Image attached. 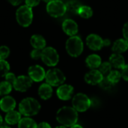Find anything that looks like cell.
<instances>
[{
	"mask_svg": "<svg viewBox=\"0 0 128 128\" xmlns=\"http://www.w3.org/2000/svg\"><path fill=\"white\" fill-rule=\"evenodd\" d=\"M56 117L60 125L70 128L78 122V112L73 106H62L57 111Z\"/></svg>",
	"mask_w": 128,
	"mask_h": 128,
	"instance_id": "obj_1",
	"label": "cell"
},
{
	"mask_svg": "<svg viewBox=\"0 0 128 128\" xmlns=\"http://www.w3.org/2000/svg\"><path fill=\"white\" fill-rule=\"evenodd\" d=\"M41 109L40 102L34 98H26L18 105V111L24 117H32L38 115Z\"/></svg>",
	"mask_w": 128,
	"mask_h": 128,
	"instance_id": "obj_2",
	"label": "cell"
},
{
	"mask_svg": "<svg viewBox=\"0 0 128 128\" xmlns=\"http://www.w3.org/2000/svg\"><path fill=\"white\" fill-rule=\"evenodd\" d=\"M65 48L67 52L71 57H78L82 54L84 45L82 39L79 36L74 35L68 39L65 44Z\"/></svg>",
	"mask_w": 128,
	"mask_h": 128,
	"instance_id": "obj_3",
	"label": "cell"
},
{
	"mask_svg": "<svg viewBox=\"0 0 128 128\" xmlns=\"http://www.w3.org/2000/svg\"><path fill=\"white\" fill-rule=\"evenodd\" d=\"M46 82L52 87H58L66 80L64 74L58 68H51L46 72Z\"/></svg>",
	"mask_w": 128,
	"mask_h": 128,
	"instance_id": "obj_4",
	"label": "cell"
},
{
	"mask_svg": "<svg viewBox=\"0 0 128 128\" xmlns=\"http://www.w3.org/2000/svg\"><path fill=\"white\" fill-rule=\"evenodd\" d=\"M17 22L22 27H28L31 25L33 20V12L32 8L26 4L20 6L16 12Z\"/></svg>",
	"mask_w": 128,
	"mask_h": 128,
	"instance_id": "obj_5",
	"label": "cell"
},
{
	"mask_svg": "<svg viewBox=\"0 0 128 128\" xmlns=\"http://www.w3.org/2000/svg\"><path fill=\"white\" fill-rule=\"evenodd\" d=\"M91 106V99L83 93H77L72 98V106L78 112H84L87 111Z\"/></svg>",
	"mask_w": 128,
	"mask_h": 128,
	"instance_id": "obj_6",
	"label": "cell"
},
{
	"mask_svg": "<svg viewBox=\"0 0 128 128\" xmlns=\"http://www.w3.org/2000/svg\"><path fill=\"white\" fill-rule=\"evenodd\" d=\"M40 59L46 65L55 67L59 62V55L56 49L52 46H47L42 50Z\"/></svg>",
	"mask_w": 128,
	"mask_h": 128,
	"instance_id": "obj_7",
	"label": "cell"
},
{
	"mask_svg": "<svg viewBox=\"0 0 128 128\" xmlns=\"http://www.w3.org/2000/svg\"><path fill=\"white\" fill-rule=\"evenodd\" d=\"M46 11L52 17H59L63 16L67 11L66 5L62 0H52L47 3Z\"/></svg>",
	"mask_w": 128,
	"mask_h": 128,
	"instance_id": "obj_8",
	"label": "cell"
},
{
	"mask_svg": "<svg viewBox=\"0 0 128 128\" xmlns=\"http://www.w3.org/2000/svg\"><path fill=\"white\" fill-rule=\"evenodd\" d=\"M86 44L92 50L98 51L104 46H107L110 44V40L103 39L100 36L96 34H91L86 38Z\"/></svg>",
	"mask_w": 128,
	"mask_h": 128,
	"instance_id": "obj_9",
	"label": "cell"
},
{
	"mask_svg": "<svg viewBox=\"0 0 128 128\" xmlns=\"http://www.w3.org/2000/svg\"><path fill=\"white\" fill-rule=\"evenodd\" d=\"M32 84L33 81L28 76L20 75L16 76V79L13 84V88L17 92H26L32 86Z\"/></svg>",
	"mask_w": 128,
	"mask_h": 128,
	"instance_id": "obj_10",
	"label": "cell"
},
{
	"mask_svg": "<svg viewBox=\"0 0 128 128\" xmlns=\"http://www.w3.org/2000/svg\"><path fill=\"white\" fill-rule=\"evenodd\" d=\"M28 76L30 77V79L35 82H42L44 80H45L46 76V71L43 67L38 64L32 65L28 69Z\"/></svg>",
	"mask_w": 128,
	"mask_h": 128,
	"instance_id": "obj_11",
	"label": "cell"
},
{
	"mask_svg": "<svg viewBox=\"0 0 128 128\" xmlns=\"http://www.w3.org/2000/svg\"><path fill=\"white\" fill-rule=\"evenodd\" d=\"M74 94V87L69 84H62L58 87L56 90V95L58 98L61 100H70Z\"/></svg>",
	"mask_w": 128,
	"mask_h": 128,
	"instance_id": "obj_12",
	"label": "cell"
},
{
	"mask_svg": "<svg viewBox=\"0 0 128 128\" xmlns=\"http://www.w3.org/2000/svg\"><path fill=\"white\" fill-rule=\"evenodd\" d=\"M104 78V76L97 69H92L86 74L84 76L85 81L89 85H99Z\"/></svg>",
	"mask_w": 128,
	"mask_h": 128,
	"instance_id": "obj_13",
	"label": "cell"
},
{
	"mask_svg": "<svg viewBox=\"0 0 128 128\" xmlns=\"http://www.w3.org/2000/svg\"><path fill=\"white\" fill-rule=\"evenodd\" d=\"M16 106V100L10 95H6L0 99V110L4 112L14 110Z\"/></svg>",
	"mask_w": 128,
	"mask_h": 128,
	"instance_id": "obj_14",
	"label": "cell"
},
{
	"mask_svg": "<svg viewBox=\"0 0 128 128\" xmlns=\"http://www.w3.org/2000/svg\"><path fill=\"white\" fill-rule=\"evenodd\" d=\"M62 29L70 37L74 36L78 32V25L74 20L71 19H67L62 23Z\"/></svg>",
	"mask_w": 128,
	"mask_h": 128,
	"instance_id": "obj_15",
	"label": "cell"
},
{
	"mask_svg": "<svg viewBox=\"0 0 128 128\" xmlns=\"http://www.w3.org/2000/svg\"><path fill=\"white\" fill-rule=\"evenodd\" d=\"M38 93L40 99L44 100H47L52 98L53 94V89L50 85L46 82H44L39 86Z\"/></svg>",
	"mask_w": 128,
	"mask_h": 128,
	"instance_id": "obj_16",
	"label": "cell"
},
{
	"mask_svg": "<svg viewBox=\"0 0 128 128\" xmlns=\"http://www.w3.org/2000/svg\"><path fill=\"white\" fill-rule=\"evenodd\" d=\"M21 118H22L21 113L19 111L14 110L7 112L4 116V120L8 125L13 126V125L18 124V123L20 122Z\"/></svg>",
	"mask_w": 128,
	"mask_h": 128,
	"instance_id": "obj_17",
	"label": "cell"
},
{
	"mask_svg": "<svg viewBox=\"0 0 128 128\" xmlns=\"http://www.w3.org/2000/svg\"><path fill=\"white\" fill-rule=\"evenodd\" d=\"M110 63L112 67L116 69H122L125 66V59L122 54L113 53L110 57Z\"/></svg>",
	"mask_w": 128,
	"mask_h": 128,
	"instance_id": "obj_18",
	"label": "cell"
},
{
	"mask_svg": "<svg viewBox=\"0 0 128 128\" xmlns=\"http://www.w3.org/2000/svg\"><path fill=\"white\" fill-rule=\"evenodd\" d=\"M112 50L114 53H123L128 50V41L124 38H120L116 40L112 47Z\"/></svg>",
	"mask_w": 128,
	"mask_h": 128,
	"instance_id": "obj_19",
	"label": "cell"
},
{
	"mask_svg": "<svg viewBox=\"0 0 128 128\" xmlns=\"http://www.w3.org/2000/svg\"><path fill=\"white\" fill-rule=\"evenodd\" d=\"M30 44L34 49L44 50L46 47V40L40 34H34L31 37Z\"/></svg>",
	"mask_w": 128,
	"mask_h": 128,
	"instance_id": "obj_20",
	"label": "cell"
},
{
	"mask_svg": "<svg viewBox=\"0 0 128 128\" xmlns=\"http://www.w3.org/2000/svg\"><path fill=\"white\" fill-rule=\"evenodd\" d=\"M86 63L87 66L91 69H97L100 67V64L102 63L101 58L100 56L97 54H92L89 55L86 59Z\"/></svg>",
	"mask_w": 128,
	"mask_h": 128,
	"instance_id": "obj_21",
	"label": "cell"
},
{
	"mask_svg": "<svg viewBox=\"0 0 128 128\" xmlns=\"http://www.w3.org/2000/svg\"><path fill=\"white\" fill-rule=\"evenodd\" d=\"M18 128H38L37 122L32 117H23L17 124Z\"/></svg>",
	"mask_w": 128,
	"mask_h": 128,
	"instance_id": "obj_22",
	"label": "cell"
},
{
	"mask_svg": "<svg viewBox=\"0 0 128 128\" xmlns=\"http://www.w3.org/2000/svg\"><path fill=\"white\" fill-rule=\"evenodd\" d=\"M65 5H66L67 11H69L70 13L74 14H78L79 10L82 6L81 3L77 0H70L68 2L65 4Z\"/></svg>",
	"mask_w": 128,
	"mask_h": 128,
	"instance_id": "obj_23",
	"label": "cell"
},
{
	"mask_svg": "<svg viewBox=\"0 0 128 128\" xmlns=\"http://www.w3.org/2000/svg\"><path fill=\"white\" fill-rule=\"evenodd\" d=\"M13 88V86L10 82L5 80L0 82V97L9 95V94L12 92Z\"/></svg>",
	"mask_w": 128,
	"mask_h": 128,
	"instance_id": "obj_24",
	"label": "cell"
},
{
	"mask_svg": "<svg viewBox=\"0 0 128 128\" xmlns=\"http://www.w3.org/2000/svg\"><path fill=\"white\" fill-rule=\"evenodd\" d=\"M107 79L112 83V84H116L119 82L120 80L122 79V73L119 72L118 70H112L110 73L106 76Z\"/></svg>",
	"mask_w": 128,
	"mask_h": 128,
	"instance_id": "obj_25",
	"label": "cell"
},
{
	"mask_svg": "<svg viewBox=\"0 0 128 128\" xmlns=\"http://www.w3.org/2000/svg\"><path fill=\"white\" fill-rule=\"evenodd\" d=\"M78 14L85 19H88L93 15V10L92 9L87 5H82L79 10Z\"/></svg>",
	"mask_w": 128,
	"mask_h": 128,
	"instance_id": "obj_26",
	"label": "cell"
},
{
	"mask_svg": "<svg viewBox=\"0 0 128 128\" xmlns=\"http://www.w3.org/2000/svg\"><path fill=\"white\" fill-rule=\"evenodd\" d=\"M10 64L6 60L0 59V78L4 77L10 72Z\"/></svg>",
	"mask_w": 128,
	"mask_h": 128,
	"instance_id": "obj_27",
	"label": "cell"
},
{
	"mask_svg": "<svg viewBox=\"0 0 128 128\" xmlns=\"http://www.w3.org/2000/svg\"><path fill=\"white\" fill-rule=\"evenodd\" d=\"M112 67L110 63V62H104L100 64V67L98 68H99L98 70L104 76H106L112 70Z\"/></svg>",
	"mask_w": 128,
	"mask_h": 128,
	"instance_id": "obj_28",
	"label": "cell"
},
{
	"mask_svg": "<svg viewBox=\"0 0 128 128\" xmlns=\"http://www.w3.org/2000/svg\"><path fill=\"white\" fill-rule=\"evenodd\" d=\"M100 85V87L104 90H110L111 89L113 86H114V84H112L108 79L106 76H104V78L103 79V80L100 82V83L99 84Z\"/></svg>",
	"mask_w": 128,
	"mask_h": 128,
	"instance_id": "obj_29",
	"label": "cell"
},
{
	"mask_svg": "<svg viewBox=\"0 0 128 128\" xmlns=\"http://www.w3.org/2000/svg\"><path fill=\"white\" fill-rule=\"evenodd\" d=\"M10 49L7 46H0V59L5 60L10 55Z\"/></svg>",
	"mask_w": 128,
	"mask_h": 128,
	"instance_id": "obj_30",
	"label": "cell"
},
{
	"mask_svg": "<svg viewBox=\"0 0 128 128\" xmlns=\"http://www.w3.org/2000/svg\"><path fill=\"white\" fill-rule=\"evenodd\" d=\"M42 50H38V49H34L31 53V58L34 60H38L41 58V55H42Z\"/></svg>",
	"mask_w": 128,
	"mask_h": 128,
	"instance_id": "obj_31",
	"label": "cell"
},
{
	"mask_svg": "<svg viewBox=\"0 0 128 128\" xmlns=\"http://www.w3.org/2000/svg\"><path fill=\"white\" fill-rule=\"evenodd\" d=\"M4 78V80H5V81L10 82V83L13 86L14 81H15L16 79V76L14 73H12V72H9L8 74H6V76H5Z\"/></svg>",
	"mask_w": 128,
	"mask_h": 128,
	"instance_id": "obj_32",
	"label": "cell"
},
{
	"mask_svg": "<svg viewBox=\"0 0 128 128\" xmlns=\"http://www.w3.org/2000/svg\"><path fill=\"white\" fill-rule=\"evenodd\" d=\"M122 78L128 82V64H125V66L122 69Z\"/></svg>",
	"mask_w": 128,
	"mask_h": 128,
	"instance_id": "obj_33",
	"label": "cell"
},
{
	"mask_svg": "<svg viewBox=\"0 0 128 128\" xmlns=\"http://www.w3.org/2000/svg\"><path fill=\"white\" fill-rule=\"evenodd\" d=\"M40 0H26V4L30 8L35 7L39 4Z\"/></svg>",
	"mask_w": 128,
	"mask_h": 128,
	"instance_id": "obj_34",
	"label": "cell"
},
{
	"mask_svg": "<svg viewBox=\"0 0 128 128\" xmlns=\"http://www.w3.org/2000/svg\"><path fill=\"white\" fill-rule=\"evenodd\" d=\"M122 32H123V35H124V39H125L127 41H128V22H126V23L124 25Z\"/></svg>",
	"mask_w": 128,
	"mask_h": 128,
	"instance_id": "obj_35",
	"label": "cell"
},
{
	"mask_svg": "<svg viewBox=\"0 0 128 128\" xmlns=\"http://www.w3.org/2000/svg\"><path fill=\"white\" fill-rule=\"evenodd\" d=\"M38 128H52V127L48 122H42L38 124Z\"/></svg>",
	"mask_w": 128,
	"mask_h": 128,
	"instance_id": "obj_36",
	"label": "cell"
},
{
	"mask_svg": "<svg viewBox=\"0 0 128 128\" xmlns=\"http://www.w3.org/2000/svg\"><path fill=\"white\" fill-rule=\"evenodd\" d=\"M11 4L14 5V6H16V5H19L20 4L22 3V2L23 0H8Z\"/></svg>",
	"mask_w": 128,
	"mask_h": 128,
	"instance_id": "obj_37",
	"label": "cell"
},
{
	"mask_svg": "<svg viewBox=\"0 0 128 128\" xmlns=\"http://www.w3.org/2000/svg\"><path fill=\"white\" fill-rule=\"evenodd\" d=\"M70 128H83L81 125H80V124H74V125H73L72 127H70Z\"/></svg>",
	"mask_w": 128,
	"mask_h": 128,
	"instance_id": "obj_38",
	"label": "cell"
},
{
	"mask_svg": "<svg viewBox=\"0 0 128 128\" xmlns=\"http://www.w3.org/2000/svg\"><path fill=\"white\" fill-rule=\"evenodd\" d=\"M3 121H4V119H3L2 116H1V114H0V126H2V124H3Z\"/></svg>",
	"mask_w": 128,
	"mask_h": 128,
	"instance_id": "obj_39",
	"label": "cell"
},
{
	"mask_svg": "<svg viewBox=\"0 0 128 128\" xmlns=\"http://www.w3.org/2000/svg\"><path fill=\"white\" fill-rule=\"evenodd\" d=\"M0 128H11L9 125H2L0 126Z\"/></svg>",
	"mask_w": 128,
	"mask_h": 128,
	"instance_id": "obj_40",
	"label": "cell"
},
{
	"mask_svg": "<svg viewBox=\"0 0 128 128\" xmlns=\"http://www.w3.org/2000/svg\"><path fill=\"white\" fill-rule=\"evenodd\" d=\"M55 128H66V127H64V126H62V125H59V126L56 127Z\"/></svg>",
	"mask_w": 128,
	"mask_h": 128,
	"instance_id": "obj_41",
	"label": "cell"
},
{
	"mask_svg": "<svg viewBox=\"0 0 128 128\" xmlns=\"http://www.w3.org/2000/svg\"><path fill=\"white\" fill-rule=\"evenodd\" d=\"M44 2H47V3H49V2H50L51 1H52V0H43Z\"/></svg>",
	"mask_w": 128,
	"mask_h": 128,
	"instance_id": "obj_42",
	"label": "cell"
}]
</instances>
